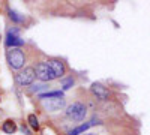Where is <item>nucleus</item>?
<instances>
[{
    "label": "nucleus",
    "instance_id": "obj_1",
    "mask_svg": "<svg viewBox=\"0 0 150 135\" xmlns=\"http://www.w3.org/2000/svg\"><path fill=\"white\" fill-rule=\"evenodd\" d=\"M8 62L14 69H21L26 63V57L20 48H11L8 51Z\"/></svg>",
    "mask_w": 150,
    "mask_h": 135
},
{
    "label": "nucleus",
    "instance_id": "obj_2",
    "mask_svg": "<svg viewBox=\"0 0 150 135\" xmlns=\"http://www.w3.org/2000/svg\"><path fill=\"white\" fill-rule=\"evenodd\" d=\"M66 116L69 119H72V120L80 122V120H83L86 117V107L83 104H80V102H75V104H72V105L68 107Z\"/></svg>",
    "mask_w": 150,
    "mask_h": 135
},
{
    "label": "nucleus",
    "instance_id": "obj_3",
    "mask_svg": "<svg viewBox=\"0 0 150 135\" xmlns=\"http://www.w3.org/2000/svg\"><path fill=\"white\" fill-rule=\"evenodd\" d=\"M35 72H36V77L39 80H42V81H51V80L56 78L54 72L51 71V68H50L48 63H39L36 66Z\"/></svg>",
    "mask_w": 150,
    "mask_h": 135
},
{
    "label": "nucleus",
    "instance_id": "obj_4",
    "mask_svg": "<svg viewBox=\"0 0 150 135\" xmlns=\"http://www.w3.org/2000/svg\"><path fill=\"white\" fill-rule=\"evenodd\" d=\"M35 78H36V72L33 68H26L15 77V80L20 86H29L35 81Z\"/></svg>",
    "mask_w": 150,
    "mask_h": 135
},
{
    "label": "nucleus",
    "instance_id": "obj_5",
    "mask_svg": "<svg viewBox=\"0 0 150 135\" xmlns=\"http://www.w3.org/2000/svg\"><path fill=\"white\" fill-rule=\"evenodd\" d=\"M92 92L96 95V98L98 99H101V101H105V99H108V90L104 87L102 84H99V83H93L92 84Z\"/></svg>",
    "mask_w": 150,
    "mask_h": 135
},
{
    "label": "nucleus",
    "instance_id": "obj_6",
    "mask_svg": "<svg viewBox=\"0 0 150 135\" xmlns=\"http://www.w3.org/2000/svg\"><path fill=\"white\" fill-rule=\"evenodd\" d=\"M50 68H51V71L54 72L56 78L57 77H62L65 74V65L60 62V60H51V62H48Z\"/></svg>",
    "mask_w": 150,
    "mask_h": 135
},
{
    "label": "nucleus",
    "instance_id": "obj_7",
    "mask_svg": "<svg viewBox=\"0 0 150 135\" xmlns=\"http://www.w3.org/2000/svg\"><path fill=\"white\" fill-rule=\"evenodd\" d=\"M44 107L48 110V111H57V110H60V108L65 107V101L62 99V98H57V99H53V101L45 102Z\"/></svg>",
    "mask_w": 150,
    "mask_h": 135
},
{
    "label": "nucleus",
    "instance_id": "obj_8",
    "mask_svg": "<svg viewBox=\"0 0 150 135\" xmlns=\"http://www.w3.org/2000/svg\"><path fill=\"white\" fill-rule=\"evenodd\" d=\"M6 45H8V47H12V48H17V47L24 45V41H23V39H20L17 35H11V33H8Z\"/></svg>",
    "mask_w": 150,
    "mask_h": 135
},
{
    "label": "nucleus",
    "instance_id": "obj_9",
    "mask_svg": "<svg viewBox=\"0 0 150 135\" xmlns=\"http://www.w3.org/2000/svg\"><path fill=\"white\" fill-rule=\"evenodd\" d=\"M93 125H96V122L95 120H92V122H89V123H84V125H80V126H77L75 129H72L71 132H69V135H80V134H83L84 131H87L89 128H92Z\"/></svg>",
    "mask_w": 150,
    "mask_h": 135
},
{
    "label": "nucleus",
    "instance_id": "obj_10",
    "mask_svg": "<svg viewBox=\"0 0 150 135\" xmlns=\"http://www.w3.org/2000/svg\"><path fill=\"white\" fill-rule=\"evenodd\" d=\"M2 128H3V132H6V134H14L17 131V126L12 120H6Z\"/></svg>",
    "mask_w": 150,
    "mask_h": 135
},
{
    "label": "nucleus",
    "instance_id": "obj_11",
    "mask_svg": "<svg viewBox=\"0 0 150 135\" xmlns=\"http://www.w3.org/2000/svg\"><path fill=\"white\" fill-rule=\"evenodd\" d=\"M47 98H63V93L62 92H45L39 95V99H47Z\"/></svg>",
    "mask_w": 150,
    "mask_h": 135
},
{
    "label": "nucleus",
    "instance_id": "obj_12",
    "mask_svg": "<svg viewBox=\"0 0 150 135\" xmlns=\"http://www.w3.org/2000/svg\"><path fill=\"white\" fill-rule=\"evenodd\" d=\"M29 125H30L33 129H39V122H38V119H36L35 114H30V116H29Z\"/></svg>",
    "mask_w": 150,
    "mask_h": 135
},
{
    "label": "nucleus",
    "instance_id": "obj_13",
    "mask_svg": "<svg viewBox=\"0 0 150 135\" xmlns=\"http://www.w3.org/2000/svg\"><path fill=\"white\" fill-rule=\"evenodd\" d=\"M9 17L14 20L15 23H21L24 20L23 17H20V14H18V12H15V11H9Z\"/></svg>",
    "mask_w": 150,
    "mask_h": 135
},
{
    "label": "nucleus",
    "instance_id": "obj_14",
    "mask_svg": "<svg viewBox=\"0 0 150 135\" xmlns=\"http://www.w3.org/2000/svg\"><path fill=\"white\" fill-rule=\"evenodd\" d=\"M62 86H63V89L66 90V89H69V87H72V86H74V80H72V78L62 80Z\"/></svg>",
    "mask_w": 150,
    "mask_h": 135
},
{
    "label": "nucleus",
    "instance_id": "obj_15",
    "mask_svg": "<svg viewBox=\"0 0 150 135\" xmlns=\"http://www.w3.org/2000/svg\"><path fill=\"white\" fill-rule=\"evenodd\" d=\"M47 89H48V86H45V84H38V86H35L32 90H33V92H41V90H47Z\"/></svg>",
    "mask_w": 150,
    "mask_h": 135
},
{
    "label": "nucleus",
    "instance_id": "obj_16",
    "mask_svg": "<svg viewBox=\"0 0 150 135\" xmlns=\"http://www.w3.org/2000/svg\"><path fill=\"white\" fill-rule=\"evenodd\" d=\"M87 135H95V134H87Z\"/></svg>",
    "mask_w": 150,
    "mask_h": 135
}]
</instances>
